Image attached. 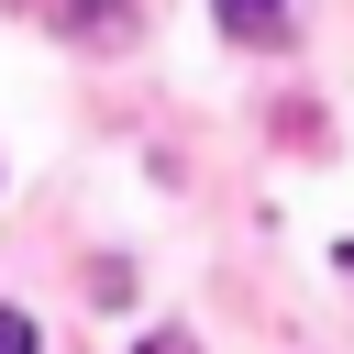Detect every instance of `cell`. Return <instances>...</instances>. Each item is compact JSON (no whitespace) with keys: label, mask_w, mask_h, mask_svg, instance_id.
Here are the masks:
<instances>
[{"label":"cell","mask_w":354,"mask_h":354,"mask_svg":"<svg viewBox=\"0 0 354 354\" xmlns=\"http://www.w3.org/2000/svg\"><path fill=\"white\" fill-rule=\"evenodd\" d=\"M210 11H221V33H232V44H266V33L288 22V0H210Z\"/></svg>","instance_id":"7a4b0ae2"},{"label":"cell","mask_w":354,"mask_h":354,"mask_svg":"<svg viewBox=\"0 0 354 354\" xmlns=\"http://www.w3.org/2000/svg\"><path fill=\"white\" fill-rule=\"evenodd\" d=\"M133 354H199V343H188V332H144Z\"/></svg>","instance_id":"277c9868"},{"label":"cell","mask_w":354,"mask_h":354,"mask_svg":"<svg viewBox=\"0 0 354 354\" xmlns=\"http://www.w3.org/2000/svg\"><path fill=\"white\" fill-rule=\"evenodd\" d=\"M343 266H354V243H343Z\"/></svg>","instance_id":"5b68a950"},{"label":"cell","mask_w":354,"mask_h":354,"mask_svg":"<svg viewBox=\"0 0 354 354\" xmlns=\"http://www.w3.org/2000/svg\"><path fill=\"white\" fill-rule=\"evenodd\" d=\"M55 22L77 44H133V0H55Z\"/></svg>","instance_id":"6da1fadb"},{"label":"cell","mask_w":354,"mask_h":354,"mask_svg":"<svg viewBox=\"0 0 354 354\" xmlns=\"http://www.w3.org/2000/svg\"><path fill=\"white\" fill-rule=\"evenodd\" d=\"M0 354H44V332H33V310H0Z\"/></svg>","instance_id":"3957f363"}]
</instances>
